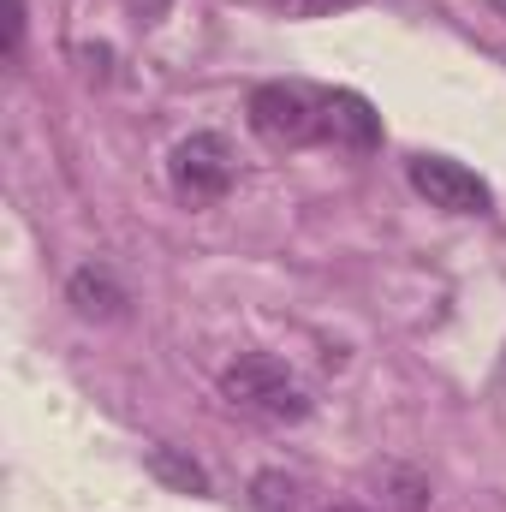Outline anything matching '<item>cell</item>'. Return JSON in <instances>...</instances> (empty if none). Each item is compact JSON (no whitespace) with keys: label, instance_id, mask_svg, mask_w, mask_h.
Listing matches in <instances>:
<instances>
[{"label":"cell","instance_id":"6da1fadb","mask_svg":"<svg viewBox=\"0 0 506 512\" xmlns=\"http://www.w3.org/2000/svg\"><path fill=\"white\" fill-rule=\"evenodd\" d=\"M221 393L239 405V411H256L268 423H298L310 411V393L292 382V370L268 352H245L239 364L221 370Z\"/></svg>","mask_w":506,"mask_h":512},{"label":"cell","instance_id":"7a4b0ae2","mask_svg":"<svg viewBox=\"0 0 506 512\" xmlns=\"http://www.w3.org/2000/svg\"><path fill=\"white\" fill-rule=\"evenodd\" d=\"M251 131L274 149H304L322 137V96H310L304 84H256Z\"/></svg>","mask_w":506,"mask_h":512},{"label":"cell","instance_id":"3957f363","mask_svg":"<svg viewBox=\"0 0 506 512\" xmlns=\"http://www.w3.org/2000/svg\"><path fill=\"white\" fill-rule=\"evenodd\" d=\"M167 179H173V191H179L191 209L221 203V197L233 191V143H227L221 131H191V137L173 149Z\"/></svg>","mask_w":506,"mask_h":512},{"label":"cell","instance_id":"277c9868","mask_svg":"<svg viewBox=\"0 0 506 512\" xmlns=\"http://www.w3.org/2000/svg\"><path fill=\"white\" fill-rule=\"evenodd\" d=\"M411 185L429 197V209H447V215H489V203H495V191L465 161H447V155H417Z\"/></svg>","mask_w":506,"mask_h":512},{"label":"cell","instance_id":"5b68a950","mask_svg":"<svg viewBox=\"0 0 506 512\" xmlns=\"http://www.w3.org/2000/svg\"><path fill=\"white\" fill-rule=\"evenodd\" d=\"M322 137H334V143H346V149H376L381 143V114L364 102V96L334 90V96H322Z\"/></svg>","mask_w":506,"mask_h":512},{"label":"cell","instance_id":"8992f818","mask_svg":"<svg viewBox=\"0 0 506 512\" xmlns=\"http://www.w3.org/2000/svg\"><path fill=\"white\" fill-rule=\"evenodd\" d=\"M66 298L78 304V316H96V322H114L126 310V286L108 268H78L72 286H66Z\"/></svg>","mask_w":506,"mask_h":512},{"label":"cell","instance_id":"52a82bcc","mask_svg":"<svg viewBox=\"0 0 506 512\" xmlns=\"http://www.w3.org/2000/svg\"><path fill=\"white\" fill-rule=\"evenodd\" d=\"M149 471H155L167 489H179V495H209V471H203L197 459L173 453V447H149Z\"/></svg>","mask_w":506,"mask_h":512},{"label":"cell","instance_id":"ba28073f","mask_svg":"<svg viewBox=\"0 0 506 512\" xmlns=\"http://www.w3.org/2000/svg\"><path fill=\"white\" fill-rule=\"evenodd\" d=\"M381 507L387 512H423L429 507V483L417 477V471H381Z\"/></svg>","mask_w":506,"mask_h":512},{"label":"cell","instance_id":"9c48e42d","mask_svg":"<svg viewBox=\"0 0 506 512\" xmlns=\"http://www.w3.org/2000/svg\"><path fill=\"white\" fill-rule=\"evenodd\" d=\"M256 507L262 512H292V477H256Z\"/></svg>","mask_w":506,"mask_h":512},{"label":"cell","instance_id":"30bf717a","mask_svg":"<svg viewBox=\"0 0 506 512\" xmlns=\"http://www.w3.org/2000/svg\"><path fill=\"white\" fill-rule=\"evenodd\" d=\"M280 6H286V18H334V12H352L364 0H280Z\"/></svg>","mask_w":506,"mask_h":512},{"label":"cell","instance_id":"8fae6325","mask_svg":"<svg viewBox=\"0 0 506 512\" xmlns=\"http://www.w3.org/2000/svg\"><path fill=\"white\" fill-rule=\"evenodd\" d=\"M24 48V0H6V60H18Z\"/></svg>","mask_w":506,"mask_h":512},{"label":"cell","instance_id":"7c38bea8","mask_svg":"<svg viewBox=\"0 0 506 512\" xmlns=\"http://www.w3.org/2000/svg\"><path fill=\"white\" fill-rule=\"evenodd\" d=\"M328 512H352V507H328Z\"/></svg>","mask_w":506,"mask_h":512}]
</instances>
